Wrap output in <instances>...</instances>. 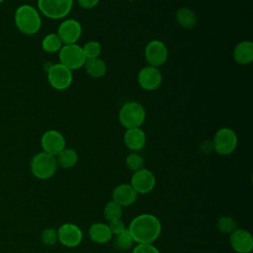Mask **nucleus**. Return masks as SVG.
I'll use <instances>...</instances> for the list:
<instances>
[{
    "label": "nucleus",
    "mask_w": 253,
    "mask_h": 253,
    "mask_svg": "<svg viewBox=\"0 0 253 253\" xmlns=\"http://www.w3.org/2000/svg\"><path fill=\"white\" fill-rule=\"evenodd\" d=\"M127 230L131 234L134 242L152 244L160 236L162 225L156 215L141 213L131 219Z\"/></svg>",
    "instance_id": "f257e3e1"
},
{
    "label": "nucleus",
    "mask_w": 253,
    "mask_h": 253,
    "mask_svg": "<svg viewBox=\"0 0 253 253\" xmlns=\"http://www.w3.org/2000/svg\"><path fill=\"white\" fill-rule=\"evenodd\" d=\"M16 28L24 35L37 34L42 27V18L39 11L29 4L19 6L14 16Z\"/></svg>",
    "instance_id": "f03ea898"
},
{
    "label": "nucleus",
    "mask_w": 253,
    "mask_h": 253,
    "mask_svg": "<svg viewBox=\"0 0 253 253\" xmlns=\"http://www.w3.org/2000/svg\"><path fill=\"white\" fill-rule=\"evenodd\" d=\"M145 110L143 106L134 101H130L122 106L119 112V121L121 125L128 128L140 127L145 120Z\"/></svg>",
    "instance_id": "7ed1b4c3"
},
{
    "label": "nucleus",
    "mask_w": 253,
    "mask_h": 253,
    "mask_svg": "<svg viewBox=\"0 0 253 253\" xmlns=\"http://www.w3.org/2000/svg\"><path fill=\"white\" fill-rule=\"evenodd\" d=\"M57 167L55 156L43 151L37 153L31 160V172L41 180L51 178L55 174Z\"/></svg>",
    "instance_id": "20e7f679"
},
{
    "label": "nucleus",
    "mask_w": 253,
    "mask_h": 253,
    "mask_svg": "<svg viewBox=\"0 0 253 253\" xmlns=\"http://www.w3.org/2000/svg\"><path fill=\"white\" fill-rule=\"evenodd\" d=\"M73 0H38L39 11L46 18L58 20L66 17L71 11Z\"/></svg>",
    "instance_id": "39448f33"
},
{
    "label": "nucleus",
    "mask_w": 253,
    "mask_h": 253,
    "mask_svg": "<svg viewBox=\"0 0 253 253\" xmlns=\"http://www.w3.org/2000/svg\"><path fill=\"white\" fill-rule=\"evenodd\" d=\"M213 151L219 155L225 156L231 154L237 146V135L235 131L229 127L219 128L211 140Z\"/></svg>",
    "instance_id": "423d86ee"
},
{
    "label": "nucleus",
    "mask_w": 253,
    "mask_h": 253,
    "mask_svg": "<svg viewBox=\"0 0 253 253\" xmlns=\"http://www.w3.org/2000/svg\"><path fill=\"white\" fill-rule=\"evenodd\" d=\"M46 73L49 85L58 91L67 89L73 80L72 71L61 63H51L46 69Z\"/></svg>",
    "instance_id": "0eeeda50"
},
{
    "label": "nucleus",
    "mask_w": 253,
    "mask_h": 253,
    "mask_svg": "<svg viewBox=\"0 0 253 253\" xmlns=\"http://www.w3.org/2000/svg\"><path fill=\"white\" fill-rule=\"evenodd\" d=\"M59 63L66 66L68 69L75 70L82 66L86 61L82 46L72 43L63 44L59 50Z\"/></svg>",
    "instance_id": "6e6552de"
},
{
    "label": "nucleus",
    "mask_w": 253,
    "mask_h": 253,
    "mask_svg": "<svg viewBox=\"0 0 253 253\" xmlns=\"http://www.w3.org/2000/svg\"><path fill=\"white\" fill-rule=\"evenodd\" d=\"M144 56L148 65L159 67L163 65L168 57V49L165 43L159 40L150 41L144 49Z\"/></svg>",
    "instance_id": "1a4fd4ad"
},
{
    "label": "nucleus",
    "mask_w": 253,
    "mask_h": 253,
    "mask_svg": "<svg viewBox=\"0 0 253 253\" xmlns=\"http://www.w3.org/2000/svg\"><path fill=\"white\" fill-rule=\"evenodd\" d=\"M129 184L137 194L145 195L150 193L154 189L156 179L154 174L150 170L142 168L133 172Z\"/></svg>",
    "instance_id": "9d476101"
},
{
    "label": "nucleus",
    "mask_w": 253,
    "mask_h": 253,
    "mask_svg": "<svg viewBox=\"0 0 253 253\" xmlns=\"http://www.w3.org/2000/svg\"><path fill=\"white\" fill-rule=\"evenodd\" d=\"M57 238L65 247L73 248L81 243L83 239V232L78 225L66 222L60 225L57 229Z\"/></svg>",
    "instance_id": "9b49d317"
},
{
    "label": "nucleus",
    "mask_w": 253,
    "mask_h": 253,
    "mask_svg": "<svg viewBox=\"0 0 253 253\" xmlns=\"http://www.w3.org/2000/svg\"><path fill=\"white\" fill-rule=\"evenodd\" d=\"M139 86L146 91H154L162 83V74L158 67L147 65L142 67L137 74Z\"/></svg>",
    "instance_id": "f8f14e48"
},
{
    "label": "nucleus",
    "mask_w": 253,
    "mask_h": 253,
    "mask_svg": "<svg viewBox=\"0 0 253 253\" xmlns=\"http://www.w3.org/2000/svg\"><path fill=\"white\" fill-rule=\"evenodd\" d=\"M41 145L43 152L56 156L65 148V138L58 130L49 129L42 135Z\"/></svg>",
    "instance_id": "ddd939ff"
},
{
    "label": "nucleus",
    "mask_w": 253,
    "mask_h": 253,
    "mask_svg": "<svg viewBox=\"0 0 253 253\" xmlns=\"http://www.w3.org/2000/svg\"><path fill=\"white\" fill-rule=\"evenodd\" d=\"M56 34L63 44L76 43L81 37L82 27L75 19H67L59 25Z\"/></svg>",
    "instance_id": "4468645a"
},
{
    "label": "nucleus",
    "mask_w": 253,
    "mask_h": 253,
    "mask_svg": "<svg viewBox=\"0 0 253 253\" xmlns=\"http://www.w3.org/2000/svg\"><path fill=\"white\" fill-rule=\"evenodd\" d=\"M229 235L230 246L236 253H250L252 251L253 237L250 231L237 227Z\"/></svg>",
    "instance_id": "2eb2a0df"
},
{
    "label": "nucleus",
    "mask_w": 253,
    "mask_h": 253,
    "mask_svg": "<svg viewBox=\"0 0 253 253\" xmlns=\"http://www.w3.org/2000/svg\"><path fill=\"white\" fill-rule=\"evenodd\" d=\"M137 195L130 184L123 183L116 186L113 190L112 200L121 207H129L135 203Z\"/></svg>",
    "instance_id": "dca6fc26"
},
{
    "label": "nucleus",
    "mask_w": 253,
    "mask_h": 253,
    "mask_svg": "<svg viewBox=\"0 0 253 253\" xmlns=\"http://www.w3.org/2000/svg\"><path fill=\"white\" fill-rule=\"evenodd\" d=\"M146 142L145 132L140 127L128 128L124 133L125 145L132 151L141 150Z\"/></svg>",
    "instance_id": "f3484780"
},
{
    "label": "nucleus",
    "mask_w": 253,
    "mask_h": 253,
    "mask_svg": "<svg viewBox=\"0 0 253 253\" xmlns=\"http://www.w3.org/2000/svg\"><path fill=\"white\" fill-rule=\"evenodd\" d=\"M233 59L241 65L251 63L253 61V42L251 41L238 42L233 49Z\"/></svg>",
    "instance_id": "a211bd4d"
},
{
    "label": "nucleus",
    "mask_w": 253,
    "mask_h": 253,
    "mask_svg": "<svg viewBox=\"0 0 253 253\" xmlns=\"http://www.w3.org/2000/svg\"><path fill=\"white\" fill-rule=\"evenodd\" d=\"M88 234L90 239L98 244H105L109 242L113 236L109 225L104 222L92 223L89 227Z\"/></svg>",
    "instance_id": "6ab92c4d"
},
{
    "label": "nucleus",
    "mask_w": 253,
    "mask_h": 253,
    "mask_svg": "<svg viewBox=\"0 0 253 253\" xmlns=\"http://www.w3.org/2000/svg\"><path fill=\"white\" fill-rule=\"evenodd\" d=\"M175 19L182 28L187 30L194 29L198 24V16L192 9L187 7L179 8L175 14Z\"/></svg>",
    "instance_id": "aec40b11"
},
{
    "label": "nucleus",
    "mask_w": 253,
    "mask_h": 253,
    "mask_svg": "<svg viewBox=\"0 0 253 253\" xmlns=\"http://www.w3.org/2000/svg\"><path fill=\"white\" fill-rule=\"evenodd\" d=\"M84 67L88 75L93 78H102L107 72V64L100 57L86 59Z\"/></svg>",
    "instance_id": "412c9836"
},
{
    "label": "nucleus",
    "mask_w": 253,
    "mask_h": 253,
    "mask_svg": "<svg viewBox=\"0 0 253 253\" xmlns=\"http://www.w3.org/2000/svg\"><path fill=\"white\" fill-rule=\"evenodd\" d=\"M57 166L63 169H69L75 166L78 161V153L72 148H64L56 156Z\"/></svg>",
    "instance_id": "4be33fe9"
},
{
    "label": "nucleus",
    "mask_w": 253,
    "mask_h": 253,
    "mask_svg": "<svg viewBox=\"0 0 253 253\" xmlns=\"http://www.w3.org/2000/svg\"><path fill=\"white\" fill-rule=\"evenodd\" d=\"M63 43L60 41L57 34L51 33L46 35L42 41V48L48 53H54L56 51H59L62 47Z\"/></svg>",
    "instance_id": "5701e85b"
},
{
    "label": "nucleus",
    "mask_w": 253,
    "mask_h": 253,
    "mask_svg": "<svg viewBox=\"0 0 253 253\" xmlns=\"http://www.w3.org/2000/svg\"><path fill=\"white\" fill-rule=\"evenodd\" d=\"M217 230L223 234H230L237 228L236 220L229 215H222L216 222Z\"/></svg>",
    "instance_id": "b1692460"
},
{
    "label": "nucleus",
    "mask_w": 253,
    "mask_h": 253,
    "mask_svg": "<svg viewBox=\"0 0 253 253\" xmlns=\"http://www.w3.org/2000/svg\"><path fill=\"white\" fill-rule=\"evenodd\" d=\"M104 216L108 221L122 218L123 215V207L114 202L113 200L108 202L103 211Z\"/></svg>",
    "instance_id": "393cba45"
},
{
    "label": "nucleus",
    "mask_w": 253,
    "mask_h": 253,
    "mask_svg": "<svg viewBox=\"0 0 253 253\" xmlns=\"http://www.w3.org/2000/svg\"><path fill=\"white\" fill-rule=\"evenodd\" d=\"M133 239L127 228L123 232L115 235V245L120 250L129 249L133 244Z\"/></svg>",
    "instance_id": "a878e982"
},
{
    "label": "nucleus",
    "mask_w": 253,
    "mask_h": 253,
    "mask_svg": "<svg viewBox=\"0 0 253 253\" xmlns=\"http://www.w3.org/2000/svg\"><path fill=\"white\" fill-rule=\"evenodd\" d=\"M84 55L86 59L88 58H96L99 57L102 51L101 43L97 41H89L82 46Z\"/></svg>",
    "instance_id": "bb28decb"
},
{
    "label": "nucleus",
    "mask_w": 253,
    "mask_h": 253,
    "mask_svg": "<svg viewBox=\"0 0 253 253\" xmlns=\"http://www.w3.org/2000/svg\"><path fill=\"white\" fill-rule=\"evenodd\" d=\"M126 167L130 171L135 172V171L140 170V169L143 168L144 159L138 153L132 152V153H130V154H128L126 156Z\"/></svg>",
    "instance_id": "cd10ccee"
},
{
    "label": "nucleus",
    "mask_w": 253,
    "mask_h": 253,
    "mask_svg": "<svg viewBox=\"0 0 253 253\" xmlns=\"http://www.w3.org/2000/svg\"><path fill=\"white\" fill-rule=\"evenodd\" d=\"M41 239H42V242L44 245H47V246L54 245L58 241L57 230L54 229L53 227H46V228H44L42 231Z\"/></svg>",
    "instance_id": "c85d7f7f"
},
{
    "label": "nucleus",
    "mask_w": 253,
    "mask_h": 253,
    "mask_svg": "<svg viewBox=\"0 0 253 253\" xmlns=\"http://www.w3.org/2000/svg\"><path fill=\"white\" fill-rule=\"evenodd\" d=\"M132 253H160V251L153 244L137 243V245L134 246Z\"/></svg>",
    "instance_id": "c756f323"
},
{
    "label": "nucleus",
    "mask_w": 253,
    "mask_h": 253,
    "mask_svg": "<svg viewBox=\"0 0 253 253\" xmlns=\"http://www.w3.org/2000/svg\"><path fill=\"white\" fill-rule=\"evenodd\" d=\"M108 225H109V228H110L112 234H115V235H117L126 229V226L122 218L111 220V221H109Z\"/></svg>",
    "instance_id": "7c9ffc66"
},
{
    "label": "nucleus",
    "mask_w": 253,
    "mask_h": 253,
    "mask_svg": "<svg viewBox=\"0 0 253 253\" xmlns=\"http://www.w3.org/2000/svg\"><path fill=\"white\" fill-rule=\"evenodd\" d=\"M200 151L203 154H211L213 151V144L211 140H204L199 145Z\"/></svg>",
    "instance_id": "2f4dec72"
},
{
    "label": "nucleus",
    "mask_w": 253,
    "mask_h": 253,
    "mask_svg": "<svg viewBox=\"0 0 253 253\" xmlns=\"http://www.w3.org/2000/svg\"><path fill=\"white\" fill-rule=\"evenodd\" d=\"M100 0H78L79 5L84 9H92L94 8Z\"/></svg>",
    "instance_id": "473e14b6"
},
{
    "label": "nucleus",
    "mask_w": 253,
    "mask_h": 253,
    "mask_svg": "<svg viewBox=\"0 0 253 253\" xmlns=\"http://www.w3.org/2000/svg\"><path fill=\"white\" fill-rule=\"evenodd\" d=\"M5 0H0V3H2V2H4Z\"/></svg>",
    "instance_id": "72a5a7b5"
},
{
    "label": "nucleus",
    "mask_w": 253,
    "mask_h": 253,
    "mask_svg": "<svg viewBox=\"0 0 253 253\" xmlns=\"http://www.w3.org/2000/svg\"><path fill=\"white\" fill-rule=\"evenodd\" d=\"M127 1H134V0H127Z\"/></svg>",
    "instance_id": "f704fd0d"
}]
</instances>
